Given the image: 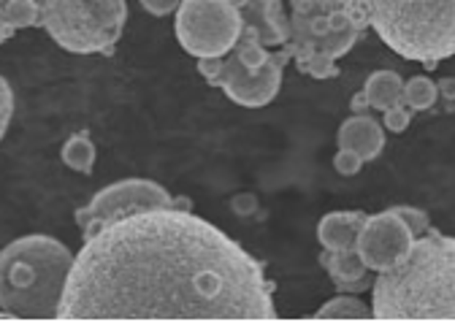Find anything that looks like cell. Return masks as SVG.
<instances>
[{
	"mask_svg": "<svg viewBox=\"0 0 455 333\" xmlns=\"http://www.w3.org/2000/svg\"><path fill=\"white\" fill-rule=\"evenodd\" d=\"M436 90H439V95H444L447 100H455V76H444V79H439Z\"/></svg>",
	"mask_w": 455,
	"mask_h": 333,
	"instance_id": "d4e9b609",
	"label": "cell"
},
{
	"mask_svg": "<svg viewBox=\"0 0 455 333\" xmlns=\"http://www.w3.org/2000/svg\"><path fill=\"white\" fill-rule=\"evenodd\" d=\"M174 33L190 58L217 60L234 49L242 33V14L234 0H182Z\"/></svg>",
	"mask_w": 455,
	"mask_h": 333,
	"instance_id": "52a82bcc",
	"label": "cell"
},
{
	"mask_svg": "<svg viewBox=\"0 0 455 333\" xmlns=\"http://www.w3.org/2000/svg\"><path fill=\"white\" fill-rule=\"evenodd\" d=\"M171 203H177V201L171 198V193L163 185L149 182V179H123L95 193L92 201L76 211V222L82 228V236L90 239L103 226H108V222H117L128 214L155 209V206H171Z\"/></svg>",
	"mask_w": 455,
	"mask_h": 333,
	"instance_id": "9c48e42d",
	"label": "cell"
},
{
	"mask_svg": "<svg viewBox=\"0 0 455 333\" xmlns=\"http://www.w3.org/2000/svg\"><path fill=\"white\" fill-rule=\"evenodd\" d=\"M63 163L76 174H92L95 169V144L87 133H76L63 144Z\"/></svg>",
	"mask_w": 455,
	"mask_h": 333,
	"instance_id": "2e32d148",
	"label": "cell"
},
{
	"mask_svg": "<svg viewBox=\"0 0 455 333\" xmlns=\"http://www.w3.org/2000/svg\"><path fill=\"white\" fill-rule=\"evenodd\" d=\"M242 22L252 25L266 46H284L291 41V20L284 0H234Z\"/></svg>",
	"mask_w": 455,
	"mask_h": 333,
	"instance_id": "8fae6325",
	"label": "cell"
},
{
	"mask_svg": "<svg viewBox=\"0 0 455 333\" xmlns=\"http://www.w3.org/2000/svg\"><path fill=\"white\" fill-rule=\"evenodd\" d=\"M38 0H0V12L14 28V33L38 25Z\"/></svg>",
	"mask_w": 455,
	"mask_h": 333,
	"instance_id": "d6986e66",
	"label": "cell"
},
{
	"mask_svg": "<svg viewBox=\"0 0 455 333\" xmlns=\"http://www.w3.org/2000/svg\"><path fill=\"white\" fill-rule=\"evenodd\" d=\"M12 117H14V92H12V84L0 76V139L6 136Z\"/></svg>",
	"mask_w": 455,
	"mask_h": 333,
	"instance_id": "7402d4cb",
	"label": "cell"
},
{
	"mask_svg": "<svg viewBox=\"0 0 455 333\" xmlns=\"http://www.w3.org/2000/svg\"><path fill=\"white\" fill-rule=\"evenodd\" d=\"M366 108H371V106H369L366 95H363V92H358V95L353 98V115H363Z\"/></svg>",
	"mask_w": 455,
	"mask_h": 333,
	"instance_id": "4316f807",
	"label": "cell"
},
{
	"mask_svg": "<svg viewBox=\"0 0 455 333\" xmlns=\"http://www.w3.org/2000/svg\"><path fill=\"white\" fill-rule=\"evenodd\" d=\"M336 141H339V149H350L366 163V160L379 157V152L385 149V131L374 117L355 115L341 123Z\"/></svg>",
	"mask_w": 455,
	"mask_h": 333,
	"instance_id": "4fadbf2b",
	"label": "cell"
},
{
	"mask_svg": "<svg viewBox=\"0 0 455 333\" xmlns=\"http://www.w3.org/2000/svg\"><path fill=\"white\" fill-rule=\"evenodd\" d=\"M439 90L428 76H412L410 82H404V92L402 100L412 108V111H426L436 103Z\"/></svg>",
	"mask_w": 455,
	"mask_h": 333,
	"instance_id": "ac0fdd59",
	"label": "cell"
},
{
	"mask_svg": "<svg viewBox=\"0 0 455 333\" xmlns=\"http://www.w3.org/2000/svg\"><path fill=\"white\" fill-rule=\"evenodd\" d=\"M402 92H404V79L395 71H374L363 84V95L369 106L377 111H385L393 103H398L402 100Z\"/></svg>",
	"mask_w": 455,
	"mask_h": 333,
	"instance_id": "9a60e30c",
	"label": "cell"
},
{
	"mask_svg": "<svg viewBox=\"0 0 455 333\" xmlns=\"http://www.w3.org/2000/svg\"><path fill=\"white\" fill-rule=\"evenodd\" d=\"M38 25L71 54H103L128 22L125 0H41Z\"/></svg>",
	"mask_w": 455,
	"mask_h": 333,
	"instance_id": "8992f818",
	"label": "cell"
},
{
	"mask_svg": "<svg viewBox=\"0 0 455 333\" xmlns=\"http://www.w3.org/2000/svg\"><path fill=\"white\" fill-rule=\"evenodd\" d=\"M291 60H293V49L291 44H284L279 52H271L268 63L258 71L242 66L234 54H225V58L217 60H198V71L209 84L220 87L234 103L247 108H260L276 98L282 87L284 66Z\"/></svg>",
	"mask_w": 455,
	"mask_h": 333,
	"instance_id": "ba28073f",
	"label": "cell"
},
{
	"mask_svg": "<svg viewBox=\"0 0 455 333\" xmlns=\"http://www.w3.org/2000/svg\"><path fill=\"white\" fill-rule=\"evenodd\" d=\"M288 20L293 60L312 79H333L336 60L369 28L363 0H291Z\"/></svg>",
	"mask_w": 455,
	"mask_h": 333,
	"instance_id": "277c9868",
	"label": "cell"
},
{
	"mask_svg": "<svg viewBox=\"0 0 455 333\" xmlns=\"http://www.w3.org/2000/svg\"><path fill=\"white\" fill-rule=\"evenodd\" d=\"M361 165H363V160L355 152H350V149H339L336 157H333V169L341 177H355L361 171Z\"/></svg>",
	"mask_w": 455,
	"mask_h": 333,
	"instance_id": "603a6c76",
	"label": "cell"
},
{
	"mask_svg": "<svg viewBox=\"0 0 455 333\" xmlns=\"http://www.w3.org/2000/svg\"><path fill=\"white\" fill-rule=\"evenodd\" d=\"M63 320H274L263 266L188 203L108 222L74 255Z\"/></svg>",
	"mask_w": 455,
	"mask_h": 333,
	"instance_id": "6da1fadb",
	"label": "cell"
},
{
	"mask_svg": "<svg viewBox=\"0 0 455 333\" xmlns=\"http://www.w3.org/2000/svg\"><path fill=\"white\" fill-rule=\"evenodd\" d=\"M374 33L404 60L434 66L455 54V0H363Z\"/></svg>",
	"mask_w": 455,
	"mask_h": 333,
	"instance_id": "5b68a950",
	"label": "cell"
},
{
	"mask_svg": "<svg viewBox=\"0 0 455 333\" xmlns=\"http://www.w3.org/2000/svg\"><path fill=\"white\" fill-rule=\"evenodd\" d=\"M393 211L407 222L410 231L415 234V239H418V236H423V234L431 228L428 214H426V211H420V209H415V206H393Z\"/></svg>",
	"mask_w": 455,
	"mask_h": 333,
	"instance_id": "44dd1931",
	"label": "cell"
},
{
	"mask_svg": "<svg viewBox=\"0 0 455 333\" xmlns=\"http://www.w3.org/2000/svg\"><path fill=\"white\" fill-rule=\"evenodd\" d=\"M320 263L325 266L336 290H341V293L371 290V276H369L371 271L361 260L358 250H325L320 255Z\"/></svg>",
	"mask_w": 455,
	"mask_h": 333,
	"instance_id": "7c38bea8",
	"label": "cell"
},
{
	"mask_svg": "<svg viewBox=\"0 0 455 333\" xmlns=\"http://www.w3.org/2000/svg\"><path fill=\"white\" fill-rule=\"evenodd\" d=\"M182 4V0H141L144 12L155 14V17H165L171 12H177V6Z\"/></svg>",
	"mask_w": 455,
	"mask_h": 333,
	"instance_id": "cb8c5ba5",
	"label": "cell"
},
{
	"mask_svg": "<svg viewBox=\"0 0 455 333\" xmlns=\"http://www.w3.org/2000/svg\"><path fill=\"white\" fill-rule=\"evenodd\" d=\"M12 36H14V28L9 25V20L4 17V12H0V44L9 41Z\"/></svg>",
	"mask_w": 455,
	"mask_h": 333,
	"instance_id": "484cf974",
	"label": "cell"
},
{
	"mask_svg": "<svg viewBox=\"0 0 455 333\" xmlns=\"http://www.w3.org/2000/svg\"><path fill=\"white\" fill-rule=\"evenodd\" d=\"M412 244L415 234L410 231V226L393 209H387L374 217H366L355 250L366 268L379 274L393 268L395 263H402L410 255Z\"/></svg>",
	"mask_w": 455,
	"mask_h": 333,
	"instance_id": "30bf717a",
	"label": "cell"
},
{
	"mask_svg": "<svg viewBox=\"0 0 455 333\" xmlns=\"http://www.w3.org/2000/svg\"><path fill=\"white\" fill-rule=\"evenodd\" d=\"M412 123V108L404 103V100H398L393 103L390 108L382 111V125L390 131V133H404Z\"/></svg>",
	"mask_w": 455,
	"mask_h": 333,
	"instance_id": "ffe728a7",
	"label": "cell"
},
{
	"mask_svg": "<svg viewBox=\"0 0 455 333\" xmlns=\"http://www.w3.org/2000/svg\"><path fill=\"white\" fill-rule=\"evenodd\" d=\"M377 320H455V239L426 231L410 255L371 282Z\"/></svg>",
	"mask_w": 455,
	"mask_h": 333,
	"instance_id": "7a4b0ae2",
	"label": "cell"
},
{
	"mask_svg": "<svg viewBox=\"0 0 455 333\" xmlns=\"http://www.w3.org/2000/svg\"><path fill=\"white\" fill-rule=\"evenodd\" d=\"M74 252L52 236H22L0 250V309L20 320L57 317Z\"/></svg>",
	"mask_w": 455,
	"mask_h": 333,
	"instance_id": "3957f363",
	"label": "cell"
},
{
	"mask_svg": "<svg viewBox=\"0 0 455 333\" xmlns=\"http://www.w3.org/2000/svg\"><path fill=\"white\" fill-rule=\"evenodd\" d=\"M369 214L363 211H331L320 219L317 239L323 250H355L361 228Z\"/></svg>",
	"mask_w": 455,
	"mask_h": 333,
	"instance_id": "5bb4252c",
	"label": "cell"
},
{
	"mask_svg": "<svg viewBox=\"0 0 455 333\" xmlns=\"http://www.w3.org/2000/svg\"><path fill=\"white\" fill-rule=\"evenodd\" d=\"M315 317L317 320H369L371 306H366L355 296H336L328 304H323Z\"/></svg>",
	"mask_w": 455,
	"mask_h": 333,
	"instance_id": "e0dca14e",
	"label": "cell"
}]
</instances>
